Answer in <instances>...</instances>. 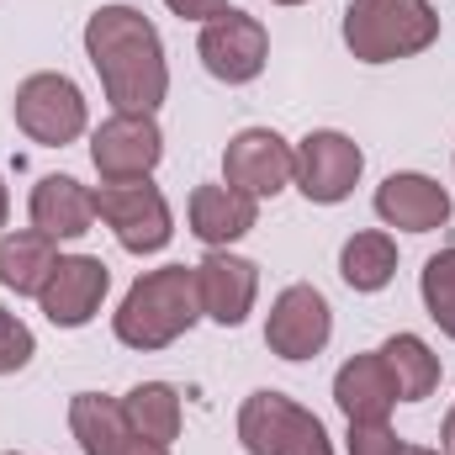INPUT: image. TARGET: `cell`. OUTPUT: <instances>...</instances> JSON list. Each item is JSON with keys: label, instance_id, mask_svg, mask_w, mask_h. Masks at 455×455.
<instances>
[{"label": "cell", "instance_id": "cell-1", "mask_svg": "<svg viewBox=\"0 0 455 455\" xmlns=\"http://www.w3.org/2000/svg\"><path fill=\"white\" fill-rule=\"evenodd\" d=\"M85 53L101 75V91L116 112H154L170 91L164 43L154 21L132 5H101L85 21Z\"/></svg>", "mask_w": 455, "mask_h": 455}, {"label": "cell", "instance_id": "cell-2", "mask_svg": "<svg viewBox=\"0 0 455 455\" xmlns=\"http://www.w3.org/2000/svg\"><path fill=\"white\" fill-rule=\"evenodd\" d=\"M196 318H202L196 265H164V270H148L127 286L112 329L127 349H164L180 334H191Z\"/></svg>", "mask_w": 455, "mask_h": 455}, {"label": "cell", "instance_id": "cell-3", "mask_svg": "<svg viewBox=\"0 0 455 455\" xmlns=\"http://www.w3.org/2000/svg\"><path fill=\"white\" fill-rule=\"evenodd\" d=\"M440 37V11L429 0H349L344 5V48L360 64L413 59Z\"/></svg>", "mask_w": 455, "mask_h": 455}, {"label": "cell", "instance_id": "cell-4", "mask_svg": "<svg viewBox=\"0 0 455 455\" xmlns=\"http://www.w3.org/2000/svg\"><path fill=\"white\" fill-rule=\"evenodd\" d=\"M238 440L249 455H334L329 429L286 392H254L238 408Z\"/></svg>", "mask_w": 455, "mask_h": 455}, {"label": "cell", "instance_id": "cell-5", "mask_svg": "<svg viewBox=\"0 0 455 455\" xmlns=\"http://www.w3.org/2000/svg\"><path fill=\"white\" fill-rule=\"evenodd\" d=\"M96 218L112 228L127 254H159L170 243V233H175L170 202L159 196V186H148V175L143 180H101Z\"/></svg>", "mask_w": 455, "mask_h": 455}, {"label": "cell", "instance_id": "cell-6", "mask_svg": "<svg viewBox=\"0 0 455 455\" xmlns=\"http://www.w3.org/2000/svg\"><path fill=\"white\" fill-rule=\"evenodd\" d=\"M11 112H16V127L43 148H64L85 132V96L69 75H27L16 85Z\"/></svg>", "mask_w": 455, "mask_h": 455}, {"label": "cell", "instance_id": "cell-7", "mask_svg": "<svg viewBox=\"0 0 455 455\" xmlns=\"http://www.w3.org/2000/svg\"><path fill=\"white\" fill-rule=\"evenodd\" d=\"M360 170H365L360 143L344 138V132H334V127H323V132H307V138L297 143V170H291V180H297V191H302L307 202L334 207V202H344V196L355 191Z\"/></svg>", "mask_w": 455, "mask_h": 455}, {"label": "cell", "instance_id": "cell-8", "mask_svg": "<svg viewBox=\"0 0 455 455\" xmlns=\"http://www.w3.org/2000/svg\"><path fill=\"white\" fill-rule=\"evenodd\" d=\"M196 53H202V64H207L212 80H223V85H249V80L265 69V59H270V32H265L249 11H233V5H228L223 16H212V21L202 27Z\"/></svg>", "mask_w": 455, "mask_h": 455}, {"label": "cell", "instance_id": "cell-9", "mask_svg": "<svg viewBox=\"0 0 455 455\" xmlns=\"http://www.w3.org/2000/svg\"><path fill=\"white\" fill-rule=\"evenodd\" d=\"M164 154V132L154 112H112L91 132V159L101 180H143Z\"/></svg>", "mask_w": 455, "mask_h": 455}, {"label": "cell", "instance_id": "cell-10", "mask_svg": "<svg viewBox=\"0 0 455 455\" xmlns=\"http://www.w3.org/2000/svg\"><path fill=\"white\" fill-rule=\"evenodd\" d=\"M291 170H297V148L270 132V127H243L238 138H228L223 148V175L228 186H238L243 196H275L291 186Z\"/></svg>", "mask_w": 455, "mask_h": 455}, {"label": "cell", "instance_id": "cell-11", "mask_svg": "<svg viewBox=\"0 0 455 455\" xmlns=\"http://www.w3.org/2000/svg\"><path fill=\"white\" fill-rule=\"evenodd\" d=\"M334 334V313H329V297L318 286H286L270 307V323H265V344L270 355L281 360H313Z\"/></svg>", "mask_w": 455, "mask_h": 455}, {"label": "cell", "instance_id": "cell-12", "mask_svg": "<svg viewBox=\"0 0 455 455\" xmlns=\"http://www.w3.org/2000/svg\"><path fill=\"white\" fill-rule=\"evenodd\" d=\"M112 286V270L96 259V254H64L48 275V286L37 291L43 313L53 329H85L96 313H101V297Z\"/></svg>", "mask_w": 455, "mask_h": 455}, {"label": "cell", "instance_id": "cell-13", "mask_svg": "<svg viewBox=\"0 0 455 455\" xmlns=\"http://www.w3.org/2000/svg\"><path fill=\"white\" fill-rule=\"evenodd\" d=\"M196 297H202V318L238 329L259 297V270L254 259H238L228 249H212L202 265H196Z\"/></svg>", "mask_w": 455, "mask_h": 455}, {"label": "cell", "instance_id": "cell-14", "mask_svg": "<svg viewBox=\"0 0 455 455\" xmlns=\"http://www.w3.org/2000/svg\"><path fill=\"white\" fill-rule=\"evenodd\" d=\"M376 218L387 228H403V233H435V228L451 223V191L429 175H387L376 186Z\"/></svg>", "mask_w": 455, "mask_h": 455}, {"label": "cell", "instance_id": "cell-15", "mask_svg": "<svg viewBox=\"0 0 455 455\" xmlns=\"http://www.w3.org/2000/svg\"><path fill=\"white\" fill-rule=\"evenodd\" d=\"M334 403H339V413L349 424H387V413H392L403 397H397V381H392L381 349L344 360L339 376H334Z\"/></svg>", "mask_w": 455, "mask_h": 455}, {"label": "cell", "instance_id": "cell-16", "mask_svg": "<svg viewBox=\"0 0 455 455\" xmlns=\"http://www.w3.org/2000/svg\"><path fill=\"white\" fill-rule=\"evenodd\" d=\"M96 223V191L75 175H43L32 191V228L48 238H80Z\"/></svg>", "mask_w": 455, "mask_h": 455}, {"label": "cell", "instance_id": "cell-17", "mask_svg": "<svg viewBox=\"0 0 455 455\" xmlns=\"http://www.w3.org/2000/svg\"><path fill=\"white\" fill-rule=\"evenodd\" d=\"M259 223V202L243 196L238 186H196L191 191V233L212 249H223L233 238H243L249 228Z\"/></svg>", "mask_w": 455, "mask_h": 455}, {"label": "cell", "instance_id": "cell-18", "mask_svg": "<svg viewBox=\"0 0 455 455\" xmlns=\"http://www.w3.org/2000/svg\"><path fill=\"white\" fill-rule=\"evenodd\" d=\"M59 238L37 233V228H21V233H5L0 238V286L16 291V297H37L59 265Z\"/></svg>", "mask_w": 455, "mask_h": 455}, {"label": "cell", "instance_id": "cell-19", "mask_svg": "<svg viewBox=\"0 0 455 455\" xmlns=\"http://www.w3.org/2000/svg\"><path fill=\"white\" fill-rule=\"evenodd\" d=\"M69 429H75V440H80L85 455H116L132 440L122 403L101 397V392H75V403H69Z\"/></svg>", "mask_w": 455, "mask_h": 455}, {"label": "cell", "instance_id": "cell-20", "mask_svg": "<svg viewBox=\"0 0 455 455\" xmlns=\"http://www.w3.org/2000/svg\"><path fill=\"white\" fill-rule=\"evenodd\" d=\"M122 413H127V429L138 440H154V445L180 440V392L170 381H138L122 397Z\"/></svg>", "mask_w": 455, "mask_h": 455}, {"label": "cell", "instance_id": "cell-21", "mask_svg": "<svg viewBox=\"0 0 455 455\" xmlns=\"http://www.w3.org/2000/svg\"><path fill=\"white\" fill-rule=\"evenodd\" d=\"M381 360H387L403 403H424L440 387V355L419 339V334H392V339L381 344Z\"/></svg>", "mask_w": 455, "mask_h": 455}, {"label": "cell", "instance_id": "cell-22", "mask_svg": "<svg viewBox=\"0 0 455 455\" xmlns=\"http://www.w3.org/2000/svg\"><path fill=\"white\" fill-rule=\"evenodd\" d=\"M339 275L349 291H381L397 275V243L387 233H355L339 254Z\"/></svg>", "mask_w": 455, "mask_h": 455}, {"label": "cell", "instance_id": "cell-23", "mask_svg": "<svg viewBox=\"0 0 455 455\" xmlns=\"http://www.w3.org/2000/svg\"><path fill=\"white\" fill-rule=\"evenodd\" d=\"M424 307H429V318L440 323V334L455 339V249H440L429 265H424Z\"/></svg>", "mask_w": 455, "mask_h": 455}, {"label": "cell", "instance_id": "cell-24", "mask_svg": "<svg viewBox=\"0 0 455 455\" xmlns=\"http://www.w3.org/2000/svg\"><path fill=\"white\" fill-rule=\"evenodd\" d=\"M32 349H37L32 329H27L16 313H5V307H0V376H16V371L32 360Z\"/></svg>", "mask_w": 455, "mask_h": 455}, {"label": "cell", "instance_id": "cell-25", "mask_svg": "<svg viewBox=\"0 0 455 455\" xmlns=\"http://www.w3.org/2000/svg\"><path fill=\"white\" fill-rule=\"evenodd\" d=\"M349 455H408L387 424H349Z\"/></svg>", "mask_w": 455, "mask_h": 455}, {"label": "cell", "instance_id": "cell-26", "mask_svg": "<svg viewBox=\"0 0 455 455\" xmlns=\"http://www.w3.org/2000/svg\"><path fill=\"white\" fill-rule=\"evenodd\" d=\"M175 16H186V21H212V16H223L228 0H164Z\"/></svg>", "mask_w": 455, "mask_h": 455}, {"label": "cell", "instance_id": "cell-27", "mask_svg": "<svg viewBox=\"0 0 455 455\" xmlns=\"http://www.w3.org/2000/svg\"><path fill=\"white\" fill-rule=\"evenodd\" d=\"M116 455H170V445H154V440H138V435H132Z\"/></svg>", "mask_w": 455, "mask_h": 455}, {"label": "cell", "instance_id": "cell-28", "mask_svg": "<svg viewBox=\"0 0 455 455\" xmlns=\"http://www.w3.org/2000/svg\"><path fill=\"white\" fill-rule=\"evenodd\" d=\"M445 451L455 455V408H451V413H445Z\"/></svg>", "mask_w": 455, "mask_h": 455}, {"label": "cell", "instance_id": "cell-29", "mask_svg": "<svg viewBox=\"0 0 455 455\" xmlns=\"http://www.w3.org/2000/svg\"><path fill=\"white\" fill-rule=\"evenodd\" d=\"M5 212H11V196H5V186H0V228H5Z\"/></svg>", "mask_w": 455, "mask_h": 455}, {"label": "cell", "instance_id": "cell-30", "mask_svg": "<svg viewBox=\"0 0 455 455\" xmlns=\"http://www.w3.org/2000/svg\"><path fill=\"white\" fill-rule=\"evenodd\" d=\"M408 455H440V451H424V445H413V451H408Z\"/></svg>", "mask_w": 455, "mask_h": 455}, {"label": "cell", "instance_id": "cell-31", "mask_svg": "<svg viewBox=\"0 0 455 455\" xmlns=\"http://www.w3.org/2000/svg\"><path fill=\"white\" fill-rule=\"evenodd\" d=\"M275 5H302V0H275Z\"/></svg>", "mask_w": 455, "mask_h": 455}, {"label": "cell", "instance_id": "cell-32", "mask_svg": "<svg viewBox=\"0 0 455 455\" xmlns=\"http://www.w3.org/2000/svg\"><path fill=\"white\" fill-rule=\"evenodd\" d=\"M11 455H16V451H11Z\"/></svg>", "mask_w": 455, "mask_h": 455}]
</instances>
